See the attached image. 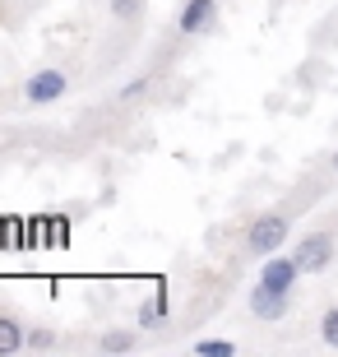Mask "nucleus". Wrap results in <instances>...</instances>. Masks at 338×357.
Returning a JSON list of instances; mask_svg holds the SVG:
<instances>
[{"label": "nucleus", "mask_w": 338, "mask_h": 357, "mask_svg": "<svg viewBox=\"0 0 338 357\" xmlns=\"http://www.w3.org/2000/svg\"><path fill=\"white\" fill-rule=\"evenodd\" d=\"M287 232H292V223H287L283 213H264V218H255L246 227V246L255 255H273V251H283Z\"/></svg>", "instance_id": "f257e3e1"}, {"label": "nucleus", "mask_w": 338, "mask_h": 357, "mask_svg": "<svg viewBox=\"0 0 338 357\" xmlns=\"http://www.w3.org/2000/svg\"><path fill=\"white\" fill-rule=\"evenodd\" d=\"M297 265L306 269V274H325L329 265H334V255H338V246H334V237L329 232H306V237L297 241Z\"/></svg>", "instance_id": "f03ea898"}, {"label": "nucleus", "mask_w": 338, "mask_h": 357, "mask_svg": "<svg viewBox=\"0 0 338 357\" xmlns=\"http://www.w3.org/2000/svg\"><path fill=\"white\" fill-rule=\"evenodd\" d=\"M66 93H70V75H66V70H38V75H28V84H24V98L33 107L61 102Z\"/></svg>", "instance_id": "7ed1b4c3"}, {"label": "nucleus", "mask_w": 338, "mask_h": 357, "mask_svg": "<svg viewBox=\"0 0 338 357\" xmlns=\"http://www.w3.org/2000/svg\"><path fill=\"white\" fill-rule=\"evenodd\" d=\"M287 311H292V292H283V288H269V283H255L250 288V316L255 320H283Z\"/></svg>", "instance_id": "20e7f679"}, {"label": "nucleus", "mask_w": 338, "mask_h": 357, "mask_svg": "<svg viewBox=\"0 0 338 357\" xmlns=\"http://www.w3.org/2000/svg\"><path fill=\"white\" fill-rule=\"evenodd\" d=\"M176 28L185 38H204L208 28H218V0H185L176 14Z\"/></svg>", "instance_id": "39448f33"}, {"label": "nucleus", "mask_w": 338, "mask_h": 357, "mask_svg": "<svg viewBox=\"0 0 338 357\" xmlns=\"http://www.w3.org/2000/svg\"><path fill=\"white\" fill-rule=\"evenodd\" d=\"M306 274V269L297 265V255H278L273 251L269 260H264V269H260V283H269V288H283V292H292L297 288V278Z\"/></svg>", "instance_id": "423d86ee"}, {"label": "nucleus", "mask_w": 338, "mask_h": 357, "mask_svg": "<svg viewBox=\"0 0 338 357\" xmlns=\"http://www.w3.org/2000/svg\"><path fill=\"white\" fill-rule=\"evenodd\" d=\"M24 348H28V330L14 316H0V357L24 353Z\"/></svg>", "instance_id": "0eeeda50"}, {"label": "nucleus", "mask_w": 338, "mask_h": 357, "mask_svg": "<svg viewBox=\"0 0 338 357\" xmlns=\"http://www.w3.org/2000/svg\"><path fill=\"white\" fill-rule=\"evenodd\" d=\"M162 316H167V292L158 288V297H153V302H148V306H139V325H144V330H153V325H158Z\"/></svg>", "instance_id": "6e6552de"}, {"label": "nucleus", "mask_w": 338, "mask_h": 357, "mask_svg": "<svg viewBox=\"0 0 338 357\" xmlns=\"http://www.w3.org/2000/svg\"><path fill=\"white\" fill-rule=\"evenodd\" d=\"M130 348H135V334H125V330H112L98 339V353H130Z\"/></svg>", "instance_id": "1a4fd4ad"}, {"label": "nucleus", "mask_w": 338, "mask_h": 357, "mask_svg": "<svg viewBox=\"0 0 338 357\" xmlns=\"http://www.w3.org/2000/svg\"><path fill=\"white\" fill-rule=\"evenodd\" d=\"M195 353H199V357H232L236 344H232V339H199Z\"/></svg>", "instance_id": "9d476101"}, {"label": "nucleus", "mask_w": 338, "mask_h": 357, "mask_svg": "<svg viewBox=\"0 0 338 357\" xmlns=\"http://www.w3.org/2000/svg\"><path fill=\"white\" fill-rule=\"evenodd\" d=\"M320 339H325L329 348H338V306L325 311V320H320Z\"/></svg>", "instance_id": "9b49d317"}, {"label": "nucleus", "mask_w": 338, "mask_h": 357, "mask_svg": "<svg viewBox=\"0 0 338 357\" xmlns=\"http://www.w3.org/2000/svg\"><path fill=\"white\" fill-rule=\"evenodd\" d=\"M107 10L116 14V19H139V14H144V0H112Z\"/></svg>", "instance_id": "f8f14e48"}, {"label": "nucleus", "mask_w": 338, "mask_h": 357, "mask_svg": "<svg viewBox=\"0 0 338 357\" xmlns=\"http://www.w3.org/2000/svg\"><path fill=\"white\" fill-rule=\"evenodd\" d=\"M28 348H33V353H47V348H56V334L52 330H33L28 334Z\"/></svg>", "instance_id": "ddd939ff"}, {"label": "nucleus", "mask_w": 338, "mask_h": 357, "mask_svg": "<svg viewBox=\"0 0 338 357\" xmlns=\"http://www.w3.org/2000/svg\"><path fill=\"white\" fill-rule=\"evenodd\" d=\"M144 89H148V75H144V79H135V84H125L121 93H125V98H135V93H144Z\"/></svg>", "instance_id": "4468645a"}, {"label": "nucleus", "mask_w": 338, "mask_h": 357, "mask_svg": "<svg viewBox=\"0 0 338 357\" xmlns=\"http://www.w3.org/2000/svg\"><path fill=\"white\" fill-rule=\"evenodd\" d=\"M334 172H338V153H334Z\"/></svg>", "instance_id": "2eb2a0df"}]
</instances>
